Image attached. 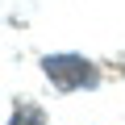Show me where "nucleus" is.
I'll use <instances>...</instances> for the list:
<instances>
[]
</instances>
